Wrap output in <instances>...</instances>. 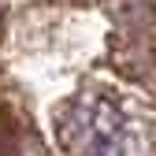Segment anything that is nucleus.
<instances>
[{
    "label": "nucleus",
    "instance_id": "1",
    "mask_svg": "<svg viewBox=\"0 0 156 156\" xmlns=\"http://www.w3.org/2000/svg\"><path fill=\"white\" fill-rule=\"evenodd\" d=\"M56 138L67 156H141V134L104 97H78L56 112Z\"/></svg>",
    "mask_w": 156,
    "mask_h": 156
},
{
    "label": "nucleus",
    "instance_id": "2",
    "mask_svg": "<svg viewBox=\"0 0 156 156\" xmlns=\"http://www.w3.org/2000/svg\"><path fill=\"white\" fill-rule=\"evenodd\" d=\"M19 149V123L0 108V156H15Z\"/></svg>",
    "mask_w": 156,
    "mask_h": 156
}]
</instances>
